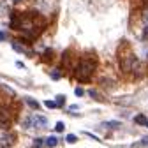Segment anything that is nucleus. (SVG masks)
Instances as JSON below:
<instances>
[{
  "label": "nucleus",
  "instance_id": "nucleus-1",
  "mask_svg": "<svg viewBox=\"0 0 148 148\" xmlns=\"http://www.w3.org/2000/svg\"><path fill=\"white\" fill-rule=\"evenodd\" d=\"M95 71V64L94 62H90V60H85V62H81L79 64V67H78V71H76V76L79 78V79H88L90 76H92V72Z\"/></svg>",
  "mask_w": 148,
  "mask_h": 148
},
{
  "label": "nucleus",
  "instance_id": "nucleus-2",
  "mask_svg": "<svg viewBox=\"0 0 148 148\" xmlns=\"http://www.w3.org/2000/svg\"><path fill=\"white\" fill-rule=\"evenodd\" d=\"M14 143V136L12 134H4L0 138V148H9Z\"/></svg>",
  "mask_w": 148,
  "mask_h": 148
},
{
  "label": "nucleus",
  "instance_id": "nucleus-3",
  "mask_svg": "<svg viewBox=\"0 0 148 148\" xmlns=\"http://www.w3.org/2000/svg\"><path fill=\"white\" fill-rule=\"evenodd\" d=\"M32 120H34V125L39 127V129H42V127L48 125V120H46V116H42V115H37V116H34Z\"/></svg>",
  "mask_w": 148,
  "mask_h": 148
},
{
  "label": "nucleus",
  "instance_id": "nucleus-4",
  "mask_svg": "<svg viewBox=\"0 0 148 148\" xmlns=\"http://www.w3.org/2000/svg\"><path fill=\"white\" fill-rule=\"evenodd\" d=\"M25 102H27L30 108H34V109H37V108H39V102H37L35 99H32V97H25Z\"/></svg>",
  "mask_w": 148,
  "mask_h": 148
},
{
  "label": "nucleus",
  "instance_id": "nucleus-5",
  "mask_svg": "<svg viewBox=\"0 0 148 148\" xmlns=\"http://www.w3.org/2000/svg\"><path fill=\"white\" fill-rule=\"evenodd\" d=\"M134 120H136V123H139V125H146V122H148V118H146L145 115H138Z\"/></svg>",
  "mask_w": 148,
  "mask_h": 148
},
{
  "label": "nucleus",
  "instance_id": "nucleus-6",
  "mask_svg": "<svg viewBox=\"0 0 148 148\" xmlns=\"http://www.w3.org/2000/svg\"><path fill=\"white\" fill-rule=\"evenodd\" d=\"M57 143H58V139L55 138V136H51V138H48V139H46V145H48L49 148H53V146H57Z\"/></svg>",
  "mask_w": 148,
  "mask_h": 148
},
{
  "label": "nucleus",
  "instance_id": "nucleus-7",
  "mask_svg": "<svg viewBox=\"0 0 148 148\" xmlns=\"http://www.w3.org/2000/svg\"><path fill=\"white\" fill-rule=\"evenodd\" d=\"M12 49H14L16 53H23V51H25V48H23L21 44H18V42H12Z\"/></svg>",
  "mask_w": 148,
  "mask_h": 148
},
{
  "label": "nucleus",
  "instance_id": "nucleus-8",
  "mask_svg": "<svg viewBox=\"0 0 148 148\" xmlns=\"http://www.w3.org/2000/svg\"><path fill=\"white\" fill-rule=\"evenodd\" d=\"M44 106H46V108H49V109H55V108H58L57 101H46V102H44Z\"/></svg>",
  "mask_w": 148,
  "mask_h": 148
},
{
  "label": "nucleus",
  "instance_id": "nucleus-9",
  "mask_svg": "<svg viewBox=\"0 0 148 148\" xmlns=\"http://www.w3.org/2000/svg\"><path fill=\"white\" fill-rule=\"evenodd\" d=\"M65 141H67V143H76L78 138L74 136V134H67V136H65Z\"/></svg>",
  "mask_w": 148,
  "mask_h": 148
},
{
  "label": "nucleus",
  "instance_id": "nucleus-10",
  "mask_svg": "<svg viewBox=\"0 0 148 148\" xmlns=\"http://www.w3.org/2000/svg\"><path fill=\"white\" fill-rule=\"evenodd\" d=\"M106 127H109V129H118L120 127V122H108Z\"/></svg>",
  "mask_w": 148,
  "mask_h": 148
},
{
  "label": "nucleus",
  "instance_id": "nucleus-11",
  "mask_svg": "<svg viewBox=\"0 0 148 148\" xmlns=\"http://www.w3.org/2000/svg\"><path fill=\"white\" fill-rule=\"evenodd\" d=\"M55 131H57V132H64V122H58L57 125H55Z\"/></svg>",
  "mask_w": 148,
  "mask_h": 148
},
{
  "label": "nucleus",
  "instance_id": "nucleus-12",
  "mask_svg": "<svg viewBox=\"0 0 148 148\" xmlns=\"http://www.w3.org/2000/svg\"><path fill=\"white\" fill-rule=\"evenodd\" d=\"M64 102H65V97H64V95H58V97H57V104H58V106H62Z\"/></svg>",
  "mask_w": 148,
  "mask_h": 148
},
{
  "label": "nucleus",
  "instance_id": "nucleus-13",
  "mask_svg": "<svg viewBox=\"0 0 148 148\" xmlns=\"http://www.w3.org/2000/svg\"><path fill=\"white\" fill-rule=\"evenodd\" d=\"M51 78H53V79H58V78H60V72H58V71H53V72H51Z\"/></svg>",
  "mask_w": 148,
  "mask_h": 148
},
{
  "label": "nucleus",
  "instance_id": "nucleus-14",
  "mask_svg": "<svg viewBox=\"0 0 148 148\" xmlns=\"http://www.w3.org/2000/svg\"><path fill=\"white\" fill-rule=\"evenodd\" d=\"M41 145H42V139H35V141H34V146H35V148H39Z\"/></svg>",
  "mask_w": 148,
  "mask_h": 148
},
{
  "label": "nucleus",
  "instance_id": "nucleus-15",
  "mask_svg": "<svg viewBox=\"0 0 148 148\" xmlns=\"http://www.w3.org/2000/svg\"><path fill=\"white\" fill-rule=\"evenodd\" d=\"M76 95H78V97L83 95V88H76Z\"/></svg>",
  "mask_w": 148,
  "mask_h": 148
},
{
  "label": "nucleus",
  "instance_id": "nucleus-16",
  "mask_svg": "<svg viewBox=\"0 0 148 148\" xmlns=\"http://www.w3.org/2000/svg\"><path fill=\"white\" fill-rule=\"evenodd\" d=\"M141 143H143L145 146H148V138H143V141H141Z\"/></svg>",
  "mask_w": 148,
  "mask_h": 148
},
{
  "label": "nucleus",
  "instance_id": "nucleus-17",
  "mask_svg": "<svg viewBox=\"0 0 148 148\" xmlns=\"http://www.w3.org/2000/svg\"><path fill=\"white\" fill-rule=\"evenodd\" d=\"M4 39H5V35H4V32H0V42H2Z\"/></svg>",
  "mask_w": 148,
  "mask_h": 148
},
{
  "label": "nucleus",
  "instance_id": "nucleus-18",
  "mask_svg": "<svg viewBox=\"0 0 148 148\" xmlns=\"http://www.w3.org/2000/svg\"><path fill=\"white\" fill-rule=\"evenodd\" d=\"M146 127H148V122H146Z\"/></svg>",
  "mask_w": 148,
  "mask_h": 148
},
{
  "label": "nucleus",
  "instance_id": "nucleus-19",
  "mask_svg": "<svg viewBox=\"0 0 148 148\" xmlns=\"http://www.w3.org/2000/svg\"><path fill=\"white\" fill-rule=\"evenodd\" d=\"M16 2H18V0H16Z\"/></svg>",
  "mask_w": 148,
  "mask_h": 148
}]
</instances>
